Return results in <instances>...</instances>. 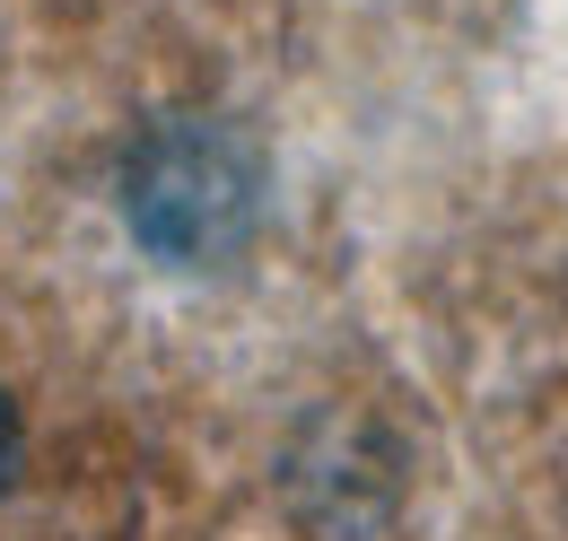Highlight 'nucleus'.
Here are the masks:
<instances>
[{
	"mask_svg": "<svg viewBox=\"0 0 568 541\" xmlns=\"http://www.w3.org/2000/svg\"><path fill=\"white\" fill-rule=\"evenodd\" d=\"M123 218L175 270L236 263L263 227V149L219 114H166L123 157Z\"/></svg>",
	"mask_w": 568,
	"mask_h": 541,
	"instance_id": "f257e3e1",
	"label": "nucleus"
},
{
	"mask_svg": "<svg viewBox=\"0 0 568 541\" xmlns=\"http://www.w3.org/2000/svg\"><path fill=\"white\" fill-rule=\"evenodd\" d=\"M9 472H18V410L0 394V489H9Z\"/></svg>",
	"mask_w": 568,
	"mask_h": 541,
	"instance_id": "f03ea898",
	"label": "nucleus"
}]
</instances>
